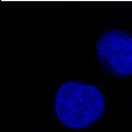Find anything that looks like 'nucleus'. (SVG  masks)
<instances>
[{
	"mask_svg": "<svg viewBox=\"0 0 132 132\" xmlns=\"http://www.w3.org/2000/svg\"><path fill=\"white\" fill-rule=\"evenodd\" d=\"M99 62L107 72L117 78L132 76V34L110 30L99 38L96 44Z\"/></svg>",
	"mask_w": 132,
	"mask_h": 132,
	"instance_id": "f03ea898",
	"label": "nucleus"
},
{
	"mask_svg": "<svg viewBox=\"0 0 132 132\" xmlns=\"http://www.w3.org/2000/svg\"><path fill=\"white\" fill-rule=\"evenodd\" d=\"M54 110L57 120L66 128L85 129L104 116L105 98L96 86L68 81L60 86L56 93Z\"/></svg>",
	"mask_w": 132,
	"mask_h": 132,
	"instance_id": "f257e3e1",
	"label": "nucleus"
}]
</instances>
